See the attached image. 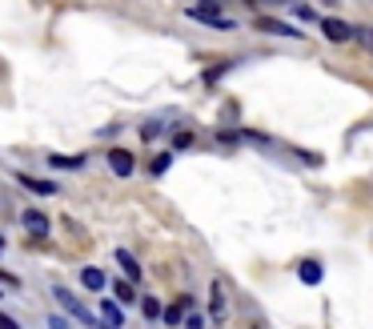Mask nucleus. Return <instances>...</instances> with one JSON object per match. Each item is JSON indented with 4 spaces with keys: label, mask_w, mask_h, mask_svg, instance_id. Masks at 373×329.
Segmentation results:
<instances>
[{
    "label": "nucleus",
    "mask_w": 373,
    "mask_h": 329,
    "mask_svg": "<svg viewBox=\"0 0 373 329\" xmlns=\"http://www.w3.org/2000/svg\"><path fill=\"white\" fill-rule=\"evenodd\" d=\"M52 297H56V305H61L68 317H77V321H81V326H89V329H100V326H97V317L89 313V305H84L77 293H68L65 285H56V289H52Z\"/></svg>",
    "instance_id": "obj_1"
},
{
    "label": "nucleus",
    "mask_w": 373,
    "mask_h": 329,
    "mask_svg": "<svg viewBox=\"0 0 373 329\" xmlns=\"http://www.w3.org/2000/svg\"><path fill=\"white\" fill-rule=\"evenodd\" d=\"M321 36H329L333 45H345V40H353L357 36V29H349V24L337 20V17H321Z\"/></svg>",
    "instance_id": "obj_2"
},
{
    "label": "nucleus",
    "mask_w": 373,
    "mask_h": 329,
    "mask_svg": "<svg viewBox=\"0 0 373 329\" xmlns=\"http://www.w3.org/2000/svg\"><path fill=\"white\" fill-rule=\"evenodd\" d=\"M185 17H189V20H201V24H209V29H233V20L221 17L217 8H209V4H201V8H185Z\"/></svg>",
    "instance_id": "obj_3"
},
{
    "label": "nucleus",
    "mask_w": 373,
    "mask_h": 329,
    "mask_svg": "<svg viewBox=\"0 0 373 329\" xmlns=\"http://www.w3.org/2000/svg\"><path fill=\"white\" fill-rule=\"evenodd\" d=\"M225 313H229L225 285H221V281H213V289H209V321H213V326H225Z\"/></svg>",
    "instance_id": "obj_4"
},
{
    "label": "nucleus",
    "mask_w": 373,
    "mask_h": 329,
    "mask_svg": "<svg viewBox=\"0 0 373 329\" xmlns=\"http://www.w3.org/2000/svg\"><path fill=\"white\" fill-rule=\"evenodd\" d=\"M257 29L261 33H273V36H289V40H301V29H293V24H285V20H277V17H257Z\"/></svg>",
    "instance_id": "obj_5"
},
{
    "label": "nucleus",
    "mask_w": 373,
    "mask_h": 329,
    "mask_svg": "<svg viewBox=\"0 0 373 329\" xmlns=\"http://www.w3.org/2000/svg\"><path fill=\"white\" fill-rule=\"evenodd\" d=\"M109 169H113L116 177H132L137 161H132V153H129V148H109Z\"/></svg>",
    "instance_id": "obj_6"
},
{
    "label": "nucleus",
    "mask_w": 373,
    "mask_h": 329,
    "mask_svg": "<svg viewBox=\"0 0 373 329\" xmlns=\"http://www.w3.org/2000/svg\"><path fill=\"white\" fill-rule=\"evenodd\" d=\"M24 233L36 237V241H40V237H49V217L40 213V209H29V213H24Z\"/></svg>",
    "instance_id": "obj_7"
},
{
    "label": "nucleus",
    "mask_w": 373,
    "mask_h": 329,
    "mask_svg": "<svg viewBox=\"0 0 373 329\" xmlns=\"http://www.w3.org/2000/svg\"><path fill=\"white\" fill-rule=\"evenodd\" d=\"M97 313H100V329H116V326H125V313H121V305H116V301H100Z\"/></svg>",
    "instance_id": "obj_8"
},
{
    "label": "nucleus",
    "mask_w": 373,
    "mask_h": 329,
    "mask_svg": "<svg viewBox=\"0 0 373 329\" xmlns=\"http://www.w3.org/2000/svg\"><path fill=\"white\" fill-rule=\"evenodd\" d=\"M193 313V301L189 297H181V301H173L169 309H165V326H185V317Z\"/></svg>",
    "instance_id": "obj_9"
},
{
    "label": "nucleus",
    "mask_w": 373,
    "mask_h": 329,
    "mask_svg": "<svg viewBox=\"0 0 373 329\" xmlns=\"http://www.w3.org/2000/svg\"><path fill=\"white\" fill-rule=\"evenodd\" d=\"M20 185H24L29 193H40V197H56V185L40 181V177H29V173H20Z\"/></svg>",
    "instance_id": "obj_10"
},
{
    "label": "nucleus",
    "mask_w": 373,
    "mask_h": 329,
    "mask_svg": "<svg viewBox=\"0 0 373 329\" xmlns=\"http://www.w3.org/2000/svg\"><path fill=\"white\" fill-rule=\"evenodd\" d=\"M49 164H52V169H68V173H77V169H84V157H81V153H68V157H65V153H52Z\"/></svg>",
    "instance_id": "obj_11"
},
{
    "label": "nucleus",
    "mask_w": 373,
    "mask_h": 329,
    "mask_svg": "<svg viewBox=\"0 0 373 329\" xmlns=\"http://www.w3.org/2000/svg\"><path fill=\"white\" fill-rule=\"evenodd\" d=\"M116 261H121V269H125V277H129L132 285L141 281V265H137V257H132L129 249H116Z\"/></svg>",
    "instance_id": "obj_12"
},
{
    "label": "nucleus",
    "mask_w": 373,
    "mask_h": 329,
    "mask_svg": "<svg viewBox=\"0 0 373 329\" xmlns=\"http://www.w3.org/2000/svg\"><path fill=\"white\" fill-rule=\"evenodd\" d=\"M81 285H84V289H93V293H100V289L109 285V277H105L100 269H93V265H89V269H81Z\"/></svg>",
    "instance_id": "obj_13"
},
{
    "label": "nucleus",
    "mask_w": 373,
    "mask_h": 329,
    "mask_svg": "<svg viewBox=\"0 0 373 329\" xmlns=\"http://www.w3.org/2000/svg\"><path fill=\"white\" fill-rule=\"evenodd\" d=\"M297 277H301V285H317V281L325 277L321 261H301V269H297Z\"/></svg>",
    "instance_id": "obj_14"
},
{
    "label": "nucleus",
    "mask_w": 373,
    "mask_h": 329,
    "mask_svg": "<svg viewBox=\"0 0 373 329\" xmlns=\"http://www.w3.org/2000/svg\"><path fill=\"white\" fill-rule=\"evenodd\" d=\"M113 293H116V301H121V305H132V301H137V289H132V281H116Z\"/></svg>",
    "instance_id": "obj_15"
},
{
    "label": "nucleus",
    "mask_w": 373,
    "mask_h": 329,
    "mask_svg": "<svg viewBox=\"0 0 373 329\" xmlns=\"http://www.w3.org/2000/svg\"><path fill=\"white\" fill-rule=\"evenodd\" d=\"M141 313H145L149 321H157V317H165V309H161V301H157V297H145V301H141Z\"/></svg>",
    "instance_id": "obj_16"
},
{
    "label": "nucleus",
    "mask_w": 373,
    "mask_h": 329,
    "mask_svg": "<svg viewBox=\"0 0 373 329\" xmlns=\"http://www.w3.org/2000/svg\"><path fill=\"white\" fill-rule=\"evenodd\" d=\"M161 132H165V125H157V121H149L145 129H141V137H145V141H157Z\"/></svg>",
    "instance_id": "obj_17"
},
{
    "label": "nucleus",
    "mask_w": 373,
    "mask_h": 329,
    "mask_svg": "<svg viewBox=\"0 0 373 329\" xmlns=\"http://www.w3.org/2000/svg\"><path fill=\"white\" fill-rule=\"evenodd\" d=\"M169 164H173V157H169V153H161V157H157V161H153V173H157V177H161L165 169H169Z\"/></svg>",
    "instance_id": "obj_18"
},
{
    "label": "nucleus",
    "mask_w": 373,
    "mask_h": 329,
    "mask_svg": "<svg viewBox=\"0 0 373 329\" xmlns=\"http://www.w3.org/2000/svg\"><path fill=\"white\" fill-rule=\"evenodd\" d=\"M185 329H205V317H201V313H189V317H185Z\"/></svg>",
    "instance_id": "obj_19"
},
{
    "label": "nucleus",
    "mask_w": 373,
    "mask_h": 329,
    "mask_svg": "<svg viewBox=\"0 0 373 329\" xmlns=\"http://www.w3.org/2000/svg\"><path fill=\"white\" fill-rule=\"evenodd\" d=\"M293 13H297L301 20H313V8H309V4H293Z\"/></svg>",
    "instance_id": "obj_20"
},
{
    "label": "nucleus",
    "mask_w": 373,
    "mask_h": 329,
    "mask_svg": "<svg viewBox=\"0 0 373 329\" xmlns=\"http://www.w3.org/2000/svg\"><path fill=\"white\" fill-rule=\"evenodd\" d=\"M193 145V132H177V148H189Z\"/></svg>",
    "instance_id": "obj_21"
},
{
    "label": "nucleus",
    "mask_w": 373,
    "mask_h": 329,
    "mask_svg": "<svg viewBox=\"0 0 373 329\" xmlns=\"http://www.w3.org/2000/svg\"><path fill=\"white\" fill-rule=\"evenodd\" d=\"M0 329H20V326L13 321V317H8V313H0Z\"/></svg>",
    "instance_id": "obj_22"
},
{
    "label": "nucleus",
    "mask_w": 373,
    "mask_h": 329,
    "mask_svg": "<svg viewBox=\"0 0 373 329\" xmlns=\"http://www.w3.org/2000/svg\"><path fill=\"white\" fill-rule=\"evenodd\" d=\"M49 329H68V321L65 317H49Z\"/></svg>",
    "instance_id": "obj_23"
},
{
    "label": "nucleus",
    "mask_w": 373,
    "mask_h": 329,
    "mask_svg": "<svg viewBox=\"0 0 373 329\" xmlns=\"http://www.w3.org/2000/svg\"><path fill=\"white\" fill-rule=\"evenodd\" d=\"M277 4H281V0H277Z\"/></svg>",
    "instance_id": "obj_24"
},
{
    "label": "nucleus",
    "mask_w": 373,
    "mask_h": 329,
    "mask_svg": "<svg viewBox=\"0 0 373 329\" xmlns=\"http://www.w3.org/2000/svg\"><path fill=\"white\" fill-rule=\"evenodd\" d=\"M370 49H373V45H370Z\"/></svg>",
    "instance_id": "obj_25"
}]
</instances>
